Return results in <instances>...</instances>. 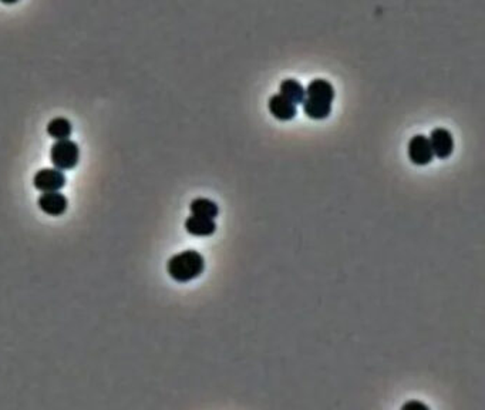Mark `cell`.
Returning a JSON list of instances; mask_svg holds the SVG:
<instances>
[{"label":"cell","mask_w":485,"mask_h":410,"mask_svg":"<svg viewBox=\"0 0 485 410\" xmlns=\"http://www.w3.org/2000/svg\"><path fill=\"white\" fill-rule=\"evenodd\" d=\"M268 108L270 114L279 121H289L293 120L297 114V106L282 97L280 94H275L268 101Z\"/></svg>","instance_id":"ba28073f"},{"label":"cell","mask_w":485,"mask_h":410,"mask_svg":"<svg viewBox=\"0 0 485 410\" xmlns=\"http://www.w3.org/2000/svg\"><path fill=\"white\" fill-rule=\"evenodd\" d=\"M335 89L325 79H314L306 89V97L302 103L304 114L312 120H325L332 113Z\"/></svg>","instance_id":"6da1fadb"},{"label":"cell","mask_w":485,"mask_h":410,"mask_svg":"<svg viewBox=\"0 0 485 410\" xmlns=\"http://www.w3.org/2000/svg\"><path fill=\"white\" fill-rule=\"evenodd\" d=\"M0 2L5 4V5H15L19 2V0H0Z\"/></svg>","instance_id":"5bb4252c"},{"label":"cell","mask_w":485,"mask_h":410,"mask_svg":"<svg viewBox=\"0 0 485 410\" xmlns=\"http://www.w3.org/2000/svg\"><path fill=\"white\" fill-rule=\"evenodd\" d=\"M433 150L428 137L417 134L409 142V159L414 166H427L433 161Z\"/></svg>","instance_id":"277c9868"},{"label":"cell","mask_w":485,"mask_h":410,"mask_svg":"<svg viewBox=\"0 0 485 410\" xmlns=\"http://www.w3.org/2000/svg\"><path fill=\"white\" fill-rule=\"evenodd\" d=\"M186 229L194 237H211L217 231V224L211 218L191 215L186 221Z\"/></svg>","instance_id":"9c48e42d"},{"label":"cell","mask_w":485,"mask_h":410,"mask_svg":"<svg viewBox=\"0 0 485 410\" xmlns=\"http://www.w3.org/2000/svg\"><path fill=\"white\" fill-rule=\"evenodd\" d=\"M190 210H191L193 215L211 218V220H215L219 214V208H218L217 203H214L212 200H208V198H195L191 203Z\"/></svg>","instance_id":"8fae6325"},{"label":"cell","mask_w":485,"mask_h":410,"mask_svg":"<svg viewBox=\"0 0 485 410\" xmlns=\"http://www.w3.org/2000/svg\"><path fill=\"white\" fill-rule=\"evenodd\" d=\"M279 94L290 103L299 106L306 97V89L295 79H286L279 86Z\"/></svg>","instance_id":"30bf717a"},{"label":"cell","mask_w":485,"mask_h":410,"mask_svg":"<svg viewBox=\"0 0 485 410\" xmlns=\"http://www.w3.org/2000/svg\"><path fill=\"white\" fill-rule=\"evenodd\" d=\"M428 140H430L433 154L435 157H438L440 160H445L451 157L454 152V139H452V134L447 128H443V127L434 128L428 137Z\"/></svg>","instance_id":"5b68a950"},{"label":"cell","mask_w":485,"mask_h":410,"mask_svg":"<svg viewBox=\"0 0 485 410\" xmlns=\"http://www.w3.org/2000/svg\"><path fill=\"white\" fill-rule=\"evenodd\" d=\"M33 186L42 193L60 191L66 186V177L59 169H43L35 176Z\"/></svg>","instance_id":"8992f818"},{"label":"cell","mask_w":485,"mask_h":410,"mask_svg":"<svg viewBox=\"0 0 485 410\" xmlns=\"http://www.w3.org/2000/svg\"><path fill=\"white\" fill-rule=\"evenodd\" d=\"M205 269L204 256L194 249L183 251L174 255L169 263L167 271L170 277L177 283H190L198 278Z\"/></svg>","instance_id":"7a4b0ae2"},{"label":"cell","mask_w":485,"mask_h":410,"mask_svg":"<svg viewBox=\"0 0 485 410\" xmlns=\"http://www.w3.org/2000/svg\"><path fill=\"white\" fill-rule=\"evenodd\" d=\"M80 159V149L79 146L66 139V140H57L50 150V160L53 166L62 171L72 170L77 166Z\"/></svg>","instance_id":"3957f363"},{"label":"cell","mask_w":485,"mask_h":410,"mask_svg":"<svg viewBox=\"0 0 485 410\" xmlns=\"http://www.w3.org/2000/svg\"><path fill=\"white\" fill-rule=\"evenodd\" d=\"M72 123L64 117H56L47 124V134L55 140H66L72 135Z\"/></svg>","instance_id":"7c38bea8"},{"label":"cell","mask_w":485,"mask_h":410,"mask_svg":"<svg viewBox=\"0 0 485 410\" xmlns=\"http://www.w3.org/2000/svg\"><path fill=\"white\" fill-rule=\"evenodd\" d=\"M410 406H417V407H423V409H428V406H426L424 403H421V402H409V403H406L404 406H403V409H409Z\"/></svg>","instance_id":"4fadbf2b"},{"label":"cell","mask_w":485,"mask_h":410,"mask_svg":"<svg viewBox=\"0 0 485 410\" xmlns=\"http://www.w3.org/2000/svg\"><path fill=\"white\" fill-rule=\"evenodd\" d=\"M39 207L47 215L60 217L67 210V198L59 191L43 193L39 198Z\"/></svg>","instance_id":"52a82bcc"}]
</instances>
